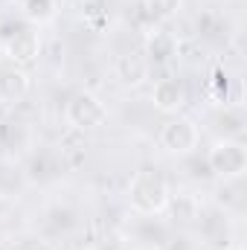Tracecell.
Listing matches in <instances>:
<instances>
[{
	"mask_svg": "<svg viewBox=\"0 0 247 250\" xmlns=\"http://www.w3.org/2000/svg\"><path fill=\"white\" fill-rule=\"evenodd\" d=\"M29 146V131L21 123H0V148L15 151Z\"/></svg>",
	"mask_w": 247,
	"mask_h": 250,
	"instance_id": "7c38bea8",
	"label": "cell"
},
{
	"mask_svg": "<svg viewBox=\"0 0 247 250\" xmlns=\"http://www.w3.org/2000/svg\"><path fill=\"white\" fill-rule=\"evenodd\" d=\"M29 93V76L23 67H3L0 70V102L18 105Z\"/></svg>",
	"mask_w": 247,
	"mask_h": 250,
	"instance_id": "52a82bcc",
	"label": "cell"
},
{
	"mask_svg": "<svg viewBox=\"0 0 247 250\" xmlns=\"http://www.w3.org/2000/svg\"><path fill=\"white\" fill-rule=\"evenodd\" d=\"M87 3H93V0H87Z\"/></svg>",
	"mask_w": 247,
	"mask_h": 250,
	"instance_id": "e0dca14e",
	"label": "cell"
},
{
	"mask_svg": "<svg viewBox=\"0 0 247 250\" xmlns=\"http://www.w3.org/2000/svg\"><path fill=\"white\" fill-rule=\"evenodd\" d=\"M212 123H215V131H218V134H224L221 140H239L242 131H245V114H242L239 105H224V108L215 114Z\"/></svg>",
	"mask_w": 247,
	"mask_h": 250,
	"instance_id": "9c48e42d",
	"label": "cell"
},
{
	"mask_svg": "<svg viewBox=\"0 0 247 250\" xmlns=\"http://www.w3.org/2000/svg\"><path fill=\"white\" fill-rule=\"evenodd\" d=\"M21 15H23L26 23L44 26V23L56 21V15H59V0H23V3H21Z\"/></svg>",
	"mask_w": 247,
	"mask_h": 250,
	"instance_id": "8fae6325",
	"label": "cell"
},
{
	"mask_svg": "<svg viewBox=\"0 0 247 250\" xmlns=\"http://www.w3.org/2000/svg\"><path fill=\"white\" fill-rule=\"evenodd\" d=\"M0 50L15 67H26L38 59L41 53V35L38 26L21 21V23H9L0 32Z\"/></svg>",
	"mask_w": 247,
	"mask_h": 250,
	"instance_id": "7a4b0ae2",
	"label": "cell"
},
{
	"mask_svg": "<svg viewBox=\"0 0 247 250\" xmlns=\"http://www.w3.org/2000/svg\"><path fill=\"white\" fill-rule=\"evenodd\" d=\"M145 56L154 64H169L178 56V38L166 29H151L145 35Z\"/></svg>",
	"mask_w": 247,
	"mask_h": 250,
	"instance_id": "ba28073f",
	"label": "cell"
},
{
	"mask_svg": "<svg viewBox=\"0 0 247 250\" xmlns=\"http://www.w3.org/2000/svg\"><path fill=\"white\" fill-rule=\"evenodd\" d=\"M114 70H117V79H120L123 84L137 87V84H143L145 76H148V62L140 59V56H120Z\"/></svg>",
	"mask_w": 247,
	"mask_h": 250,
	"instance_id": "30bf717a",
	"label": "cell"
},
{
	"mask_svg": "<svg viewBox=\"0 0 247 250\" xmlns=\"http://www.w3.org/2000/svg\"><path fill=\"white\" fill-rule=\"evenodd\" d=\"M151 105L166 114V117H175L186 108V87L181 79L175 76H166V79H157L154 82V90H151Z\"/></svg>",
	"mask_w": 247,
	"mask_h": 250,
	"instance_id": "8992f818",
	"label": "cell"
},
{
	"mask_svg": "<svg viewBox=\"0 0 247 250\" xmlns=\"http://www.w3.org/2000/svg\"><path fill=\"white\" fill-rule=\"evenodd\" d=\"M157 140H160V148H163V151L178 154V157H186V154H192V151L198 148V143H201V128L192 123L189 117L175 114V117H169L166 123L160 125Z\"/></svg>",
	"mask_w": 247,
	"mask_h": 250,
	"instance_id": "5b68a950",
	"label": "cell"
},
{
	"mask_svg": "<svg viewBox=\"0 0 247 250\" xmlns=\"http://www.w3.org/2000/svg\"><path fill=\"white\" fill-rule=\"evenodd\" d=\"M9 250H26V248H9Z\"/></svg>",
	"mask_w": 247,
	"mask_h": 250,
	"instance_id": "2e32d148",
	"label": "cell"
},
{
	"mask_svg": "<svg viewBox=\"0 0 247 250\" xmlns=\"http://www.w3.org/2000/svg\"><path fill=\"white\" fill-rule=\"evenodd\" d=\"M184 0H145V12L151 21H172L181 12Z\"/></svg>",
	"mask_w": 247,
	"mask_h": 250,
	"instance_id": "4fadbf2b",
	"label": "cell"
},
{
	"mask_svg": "<svg viewBox=\"0 0 247 250\" xmlns=\"http://www.w3.org/2000/svg\"><path fill=\"white\" fill-rule=\"evenodd\" d=\"M206 166L215 178L221 181H239L247 172V148L242 140H218L209 154H206Z\"/></svg>",
	"mask_w": 247,
	"mask_h": 250,
	"instance_id": "277c9868",
	"label": "cell"
},
{
	"mask_svg": "<svg viewBox=\"0 0 247 250\" xmlns=\"http://www.w3.org/2000/svg\"><path fill=\"white\" fill-rule=\"evenodd\" d=\"M221 250H245V248H242V245H224Z\"/></svg>",
	"mask_w": 247,
	"mask_h": 250,
	"instance_id": "5bb4252c",
	"label": "cell"
},
{
	"mask_svg": "<svg viewBox=\"0 0 247 250\" xmlns=\"http://www.w3.org/2000/svg\"><path fill=\"white\" fill-rule=\"evenodd\" d=\"M3 175H6V172H3V166H0V181H3Z\"/></svg>",
	"mask_w": 247,
	"mask_h": 250,
	"instance_id": "9a60e30c",
	"label": "cell"
},
{
	"mask_svg": "<svg viewBox=\"0 0 247 250\" xmlns=\"http://www.w3.org/2000/svg\"><path fill=\"white\" fill-rule=\"evenodd\" d=\"M128 204L137 215H160L172 204L169 184L154 169H140L128 184Z\"/></svg>",
	"mask_w": 247,
	"mask_h": 250,
	"instance_id": "6da1fadb",
	"label": "cell"
},
{
	"mask_svg": "<svg viewBox=\"0 0 247 250\" xmlns=\"http://www.w3.org/2000/svg\"><path fill=\"white\" fill-rule=\"evenodd\" d=\"M64 120H67L70 128H76V131H96V128H102V125L108 123V105L96 93L79 90V93H73L67 99Z\"/></svg>",
	"mask_w": 247,
	"mask_h": 250,
	"instance_id": "3957f363",
	"label": "cell"
}]
</instances>
